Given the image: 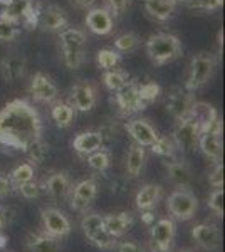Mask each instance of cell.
I'll return each instance as SVG.
<instances>
[{"label": "cell", "mask_w": 225, "mask_h": 252, "mask_svg": "<svg viewBox=\"0 0 225 252\" xmlns=\"http://www.w3.org/2000/svg\"><path fill=\"white\" fill-rule=\"evenodd\" d=\"M42 138L39 111L26 99L9 101L0 109V145L26 153L34 141Z\"/></svg>", "instance_id": "obj_1"}, {"label": "cell", "mask_w": 225, "mask_h": 252, "mask_svg": "<svg viewBox=\"0 0 225 252\" xmlns=\"http://www.w3.org/2000/svg\"><path fill=\"white\" fill-rule=\"evenodd\" d=\"M145 51L148 54V59L151 64L157 67L166 66V64L177 61L183 52L182 40H180L175 34H168V32H158L146 39Z\"/></svg>", "instance_id": "obj_2"}, {"label": "cell", "mask_w": 225, "mask_h": 252, "mask_svg": "<svg viewBox=\"0 0 225 252\" xmlns=\"http://www.w3.org/2000/svg\"><path fill=\"white\" fill-rule=\"evenodd\" d=\"M217 67H219V56L214 52L202 51L195 54L190 61L188 76L185 81V89L190 93H195L202 89L208 81L214 78Z\"/></svg>", "instance_id": "obj_3"}, {"label": "cell", "mask_w": 225, "mask_h": 252, "mask_svg": "<svg viewBox=\"0 0 225 252\" xmlns=\"http://www.w3.org/2000/svg\"><path fill=\"white\" fill-rule=\"evenodd\" d=\"M81 229H83L86 237H88L96 247H99V249H103V251L116 249V246H118L116 237H113V235H109L106 232L103 215L86 214L83 217V220H81Z\"/></svg>", "instance_id": "obj_4"}, {"label": "cell", "mask_w": 225, "mask_h": 252, "mask_svg": "<svg viewBox=\"0 0 225 252\" xmlns=\"http://www.w3.org/2000/svg\"><path fill=\"white\" fill-rule=\"evenodd\" d=\"M166 209L171 214V217L177 220L187 222L195 217L198 209V198L193 192L188 189H178L171 192L166 198Z\"/></svg>", "instance_id": "obj_5"}, {"label": "cell", "mask_w": 225, "mask_h": 252, "mask_svg": "<svg viewBox=\"0 0 225 252\" xmlns=\"http://www.w3.org/2000/svg\"><path fill=\"white\" fill-rule=\"evenodd\" d=\"M114 103H116L120 115L123 116H131L148 106L141 97L140 84L134 83V81H128L125 86L114 91Z\"/></svg>", "instance_id": "obj_6"}, {"label": "cell", "mask_w": 225, "mask_h": 252, "mask_svg": "<svg viewBox=\"0 0 225 252\" xmlns=\"http://www.w3.org/2000/svg\"><path fill=\"white\" fill-rule=\"evenodd\" d=\"M200 135H202V129H200L198 123L190 115H187L185 118L177 121L171 140H173V143L178 150L192 153L197 150Z\"/></svg>", "instance_id": "obj_7"}, {"label": "cell", "mask_w": 225, "mask_h": 252, "mask_svg": "<svg viewBox=\"0 0 225 252\" xmlns=\"http://www.w3.org/2000/svg\"><path fill=\"white\" fill-rule=\"evenodd\" d=\"M40 220H42V232L57 239V241L71 234V220L63 210L56 209V207H46L40 210Z\"/></svg>", "instance_id": "obj_8"}, {"label": "cell", "mask_w": 225, "mask_h": 252, "mask_svg": "<svg viewBox=\"0 0 225 252\" xmlns=\"http://www.w3.org/2000/svg\"><path fill=\"white\" fill-rule=\"evenodd\" d=\"M69 104L74 111L89 113L93 111L97 103V89L89 81H77L69 91Z\"/></svg>", "instance_id": "obj_9"}, {"label": "cell", "mask_w": 225, "mask_h": 252, "mask_svg": "<svg viewBox=\"0 0 225 252\" xmlns=\"http://www.w3.org/2000/svg\"><path fill=\"white\" fill-rule=\"evenodd\" d=\"M177 225L173 219H160L151 225V242L157 252H170L173 249Z\"/></svg>", "instance_id": "obj_10"}, {"label": "cell", "mask_w": 225, "mask_h": 252, "mask_svg": "<svg viewBox=\"0 0 225 252\" xmlns=\"http://www.w3.org/2000/svg\"><path fill=\"white\" fill-rule=\"evenodd\" d=\"M84 26L96 35H111L114 32V17L106 7H93L84 17Z\"/></svg>", "instance_id": "obj_11"}, {"label": "cell", "mask_w": 225, "mask_h": 252, "mask_svg": "<svg viewBox=\"0 0 225 252\" xmlns=\"http://www.w3.org/2000/svg\"><path fill=\"white\" fill-rule=\"evenodd\" d=\"M29 94L37 103H54L59 97V89L56 83L44 72H35L29 84Z\"/></svg>", "instance_id": "obj_12"}, {"label": "cell", "mask_w": 225, "mask_h": 252, "mask_svg": "<svg viewBox=\"0 0 225 252\" xmlns=\"http://www.w3.org/2000/svg\"><path fill=\"white\" fill-rule=\"evenodd\" d=\"M128 135L133 138V141L140 146H153L160 138L157 128L150 123L148 120H143V118H133V120L126 121L125 125Z\"/></svg>", "instance_id": "obj_13"}, {"label": "cell", "mask_w": 225, "mask_h": 252, "mask_svg": "<svg viewBox=\"0 0 225 252\" xmlns=\"http://www.w3.org/2000/svg\"><path fill=\"white\" fill-rule=\"evenodd\" d=\"M40 190H44L49 197L56 198V200H66L72 192V184L71 178H69V173L64 172V170L52 172L42 180Z\"/></svg>", "instance_id": "obj_14"}, {"label": "cell", "mask_w": 225, "mask_h": 252, "mask_svg": "<svg viewBox=\"0 0 225 252\" xmlns=\"http://www.w3.org/2000/svg\"><path fill=\"white\" fill-rule=\"evenodd\" d=\"M37 26L51 34H59L69 27V17L59 5H49L47 9H40Z\"/></svg>", "instance_id": "obj_15"}, {"label": "cell", "mask_w": 225, "mask_h": 252, "mask_svg": "<svg viewBox=\"0 0 225 252\" xmlns=\"http://www.w3.org/2000/svg\"><path fill=\"white\" fill-rule=\"evenodd\" d=\"M26 69L27 61L19 52H12L0 59V76L7 84H14L19 79H22L26 76Z\"/></svg>", "instance_id": "obj_16"}, {"label": "cell", "mask_w": 225, "mask_h": 252, "mask_svg": "<svg viewBox=\"0 0 225 252\" xmlns=\"http://www.w3.org/2000/svg\"><path fill=\"white\" fill-rule=\"evenodd\" d=\"M71 197V209L77 210V212H84L89 205L94 202L97 195V184L93 178H86V180L79 182L74 189H72Z\"/></svg>", "instance_id": "obj_17"}, {"label": "cell", "mask_w": 225, "mask_h": 252, "mask_svg": "<svg viewBox=\"0 0 225 252\" xmlns=\"http://www.w3.org/2000/svg\"><path fill=\"white\" fill-rule=\"evenodd\" d=\"M192 237L203 251H217L222 244L220 230L212 223H197L192 227Z\"/></svg>", "instance_id": "obj_18"}, {"label": "cell", "mask_w": 225, "mask_h": 252, "mask_svg": "<svg viewBox=\"0 0 225 252\" xmlns=\"http://www.w3.org/2000/svg\"><path fill=\"white\" fill-rule=\"evenodd\" d=\"M195 101L197 99H195L193 93L187 91V89H183V91L178 89V91L171 93L168 99H166V111L175 118V121H178L190 113Z\"/></svg>", "instance_id": "obj_19"}, {"label": "cell", "mask_w": 225, "mask_h": 252, "mask_svg": "<svg viewBox=\"0 0 225 252\" xmlns=\"http://www.w3.org/2000/svg\"><path fill=\"white\" fill-rule=\"evenodd\" d=\"M71 145H72V150H74L77 155L88 157L89 153L103 148L104 135H103V131L89 129V131H83V133H79V135H76Z\"/></svg>", "instance_id": "obj_20"}, {"label": "cell", "mask_w": 225, "mask_h": 252, "mask_svg": "<svg viewBox=\"0 0 225 252\" xmlns=\"http://www.w3.org/2000/svg\"><path fill=\"white\" fill-rule=\"evenodd\" d=\"M177 0H143V10L157 22H166L177 10Z\"/></svg>", "instance_id": "obj_21"}, {"label": "cell", "mask_w": 225, "mask_h": 252, "mask_svg": "<svg viewBox=\"0 0 225 252\" xmlns=\"http://www.w3.org/2000/svg\"><path fill=\"white\" fill-rule=\"evenodd\" d=\"M163 197V187L160 184H146L136 192L134 204L140 212H150L158 205Z\"/></svg>", "instance_id": "obj_22"}, {"label": "cell", "mask_w": 225, "mask_h": 252, "mask_svg": "<svg viewBox=\"0 0 225 252\" xmlns=\"http://www.w3.org/2000/svg\"><path fill=\"white\" fill-rule=\"evenodd\" d=\"M166 172L168 178L177 189H188L192 184V172L188 165L183 160H178L177 157L166 158Z\"/></svg>", "instance_id": "obj_23"}, {"label": "cell", "mask_w": 225, "mask_h": 252, "mask_svg": "<svg viewBox=\"0 0 225 252\" xmlns=\"http://www.w3.org/2000/svg\"><path fill=\"white\" fill-rule=\"evenodd\" d=\"M146 163V150L145 146L140 145H131L126 153V160H125V172L126 177L129 178H136L140 177L143 168H145Z\"/></svg>", "instance_id": "obj_24"}, {"label": "cell", "mask_w": 225, "mask_h": 252, "mask_svg": "<svg viewBox=\"0 0 225 252\" xmlns=\"http://www.w3.org/2000/svg\"><path fill=\"white\" fill-rule=\"evenodd\" d=\"M188 115L197 121L200 129H202V133L208 131V129L214 126L215 121L219 120V115H217L215 108L208 103H203V101H195Z\"/></svg>", "instance_id": "obj_25"}, {"label": "cell", "mask_w": 225, "mask_h": 252, "mask_svg": "<svg viewBox=\"0 0 225 252\" xmlns=\"http://www.w3.org/2000/svg\"><path fill=\"white\" fill-rule=\"evenodd\" d=\"M104 220V229L106 232L113 237H121L128 232L129 229L133 227V215L129 212H121V214H109L103 217Z\"/></svg>", "instance_id": "obj_26"}, {"label": "cell", "mask_w": 225, "mask_h": 252, "mask_svg": "<svg viewBox=\"0 0 225 252\" xmlns=\"http://www.w3.org/2000/svg\"><path fill=\"white\" fill-rule=\"evenodd\" d=\"M26 246L31 252H59V242L46 232H29Z\"/></svg>", "instance_id": "obj_27"}, {"label": "cell", "mask_w": 225, "mask_h": 252, "mask_svg": "<svg viewBox=\"0 0 225 252\" xmlns=\"http://www.w3.org/2000/svg\"><path fill=\"white\" fill-rule=\"evenodd\" d=\"M198 148L214 163L220 161V158H222V138H220V135H215V133L210 131L202 133L198 138Z\"/></svg>", "instance_id": "obj_28"}, {"label": "cell", "mask_w": 225, "mask_h": 252, "mask_svg": "<svg viewBox=\"0 0 225 252\" xmlns=\"http://www.w3.org/2000/svg\"><path fill=\"white\" fill-rule=\"evenodd\" d=\"M51 116H52V120H54L57 128H67V126H71L72 121H74L76 111L71 104L66 103V101H56V103L52 104Z\"/></svg>", "instance_id": "obj_29"}, {"label": "cell", "mask_w": 225, "mask_h": 252, "mask_svg": "<svg viewBox=\"0 0 225 252\" xmlns=\"http://www.w3.org/2000/svg\"><path fill=\"white\" fill-rule=\"evenodd\" d=\"M59 58L67 69H79L86 63V49L79 47H67L59 44Z\"/></svg>", "instance_id": "obj_30"}, {"label": "cell", "mask_w": 225, "mask_h": 252, "mask_svg": "<svg viewBox=\"0 0 225 252\" xmlns=\"http://www.w3.org/2000/svg\"><path fill=\"white\" fill-rule=\"evenodd\" d=\"M59 44L67 47H79L84 49L88 44V35L83 29L77 27H66L64 31L59 32Z\"/></svg>", "instance_id": "obj_31"}, {"label": "cell", "mask_w": 225, "mask_h": 252, "mask_svg": "<svg viewBox=\"0 0 225 252\" xmlns=\"http://www.w3.org/2000/svg\"><path fill=\"white\" fill-rule=\"evenodd\" d=\"M34 175H35V170H34V165H32V163L26 161V163L17 165L10 172V175H9V180H10L12 189H19L20 185H24V184H27V182L34 180Z\"/></svg>", "instance_id": "obj_32"}, {"label": "cell", "mask_w": 225, "mask_h": 252, "mask_svg": "<svg viewBox=\"0 0 225 252\" xmlns=\"http://www.w3.org/2000/svg\"><path fill=\"white\" fill-rule=\"evenodd\" d=\"M129 81V74L126 71H123L120 67L109 69V71H104L103 74V84L106 86V89H109L111 93L118 91L120 88L125 86L126 83Z\"/></svg>", "instance_id": "obj_33"}, {"label": "cell", "mask_w": 225, "mask_h": 252, "mask_svg": "<svg viewBox=\"0 0 225 252\" xmlns=\"http://www.w3.org/2000/svg\"><path fill=\"white\" fill-rule=\"evenodd\" d=\"M141 44V39L134 32H125V34L118 35L114 39V51L120 52V54H126V52H134Z\"/></svg>", "instance_id": "obj_34"}, {"label": "cell", "mask_w": 225, "mask_h": 252, "mask_svg": "<svg viewBox=\"0 0 225 252\" xmlns=\"http://www.w3.org/2000/svg\"><path fill=\"white\" fill-rule=\"evenodd\" d=\"M86 161H88V165L91 166L94 172L103 173L109 168V165H111V155H109L108 150L101 148V150H96V152L89 153V155L86 157Z\"/></svg>", "instance_id": "obj_35"}, {"label": "cell", "mask_w": 225, "mask_h": 252, "mask_svg": "<svg viewBox=\"0 0 225 252\" xmlns=\"http://www.w3.org/2000/svg\"><path fill=\"white\" fill-rule=\"evenodd\" d=\"M96 63L101 69L109 71V69H114V67L120 66L121 54L114 51V49H101V51H97V54H96Z\"/></svg>", "instance_id": "obj_36"}, {"label": "cell", "mask_w": 225, "mask_h": 252, "mask_svg": "<svg viewBox=\"0 0 225 252\" xmlns=\"http://www.w3.org/2000/svg\"><path fill=\"white\" fill-rule=\"evenodd\" d=\"M49 153V145L42 138H39L37 141H34L29 148L26 150V155L29 157V163L32 165H40L44 160H46Z\"/></svg>", "instance_id": "obj_37"}, {"label": "cell", "mask_w": 225, "mask_h": 252, "mask_svg": "<svg viewBox=\"0 0 225 252\" xmlns=\"http://www.w3.org/2000/svg\"><path fill=\"white\" fill-rule=\"evenodd\" d=\"M185 7L197 12H215L224 5V0H185Z\"/></svg>", "instance_id": "obj_38"}, {"label": "cell", "mask_w": 225, "mask_h": 252, "mask_svg": "<svg viewBox=\"0 0 225 252\" xmlns=\"http://www.w3.org/2000/svg\"><path fill=\"white\" fill-rule=\"evenodd\" d=\"M22 32V27L15 22H10V20L0 19V40L2 42H9V40L17 39Z\"/></svg>", "instance_id": "obj_39"}, {"label": "cell", "mask_w": 225, "mask_h": 252, "mask_svg": "<svg viewBox=\"0 0 225 252\" xmlns=\"http://www.w3.org/2000/svg\"><path fill=\"white\" fill-rule=\"evenodd\" d=\"M175 143L171 138H166V136H160L157 140V143L151 146V150H153L157 155L160 157H165V158H170V157H175Z\"/></svg>", "instance_id": "obj_40"}, {"label": "cell", "mask_w": 225, "mask_h": 252, "mask_svg": "<svg viewBox=\"0 0 225 252\" xmlns=\"http://www.w3.org/2000/svg\"><path fill=\"white\" fill-rule=\"evenodd\" d=\"M207 205L217 217L222 219L224 217V189H214V192L208 195Z\"/></svg>", "instance_id": "obj_41"}, {"label": "cell", "mask_w": 225, "mask_h": 252, "mask_svg": "<svg viewBox=\"0 0 225 252\" xmlns=\"http://www.w3.org/2000/svg\"><path fill=\"white\" fill-rule=\"evenodd\" d=\"M133 0H104V7L113 14V17H121L131 7Z\"/></svg>", "instance_id": "obj_42"}, {"label": "cell", "mask_w": 225, "mask_h": 252, "mask_svg": "<svg viewBox=\"0 0 225 252\" xmlns=\"http://www.w3.org/2000/svg\"><path fill=\"white\" fill-rule=\"evenodd\" d=\"M208 184L214 189H224V163L222 161H215L214 170L208 175Z\"/></svg>", "instance_id": "obj_43"}, {"label": "cell", "mask_w": 225, "mask_h": 252, "mask_svg": "<svg viewBox=\"0 0 225 252\" xmlns=\"http://www.w3.org/2000/svg\"><path fill=\"white\" fill-rule=\"evenodd\" d=\"M17 190L24 198H27V200H34V198H37L40 195V185L35 180H31V182H27V184L20 185Z\"/></svg>", "instance_id": "obj_44"}, {"label": "cell", "mask_w": 225, "mask_h": 252, "mask_svg": "<svg viewBox=\"0 0 225 252\" xmlns=\"http://www.w3.org/2000/svg\"><path fill=\"white\" fill-rule=\"evenodd\" d=\"M140 93H141V97L146 104L153 103L157 99L158 93H160V88L157 86L155 83H146V84H141L140 86Z\"/></svg>", "instance_id": "obj_45"}, {"label": "cell", "mask_w": 225, "mask_h": 252, "mask_svg": "<svg viewBox=\"0 0 225 252\" xmlns=\"http://www.w3.org/2000/svg\"><path fill=\"white\" fill-rule=\"evenodd\" d=\"M116 251L118 252H145L140 246H136V244H133V242H121V244H118Z\"/></svg>", "instance_id": "obj_46"}, {"label": "cell", "mask_w": 225, "mask_h": 252, "mask_svg": "<svg viewBox=\"0 0 225 252\" xmlns=\"http://www.w3.org/2000/svg\"><path fill=\"white\" fill-rule=\"evenodd\" d=\"M12 192V185H10V180L3 175H0V198L2 197H7Z\"/></svg>", "instance_id": "obj_47"}, {"label": "cell", "mask_w": 225, "mask_h": 252, "mask_svg": "<svg viewBox=\"0 0 225 252\" xmlns=\"http://www.w3.org/2000/svg\"><path fill=\"white\" fill-rule=\"evenodd\" d=\"M96 0H71V3L76 9H91Z\"/></svg>", "instance_id": "obj_48"}, {"label": "cell", "mask_w": 225, "mask_h": 252, "mask_svg": "<svg viewBox=\"0 0 225 252\" xmlns=\"http://www.w3.org/2000/svg\"><path fill=\"white\" fill-rule=\"evenodd\" d=\"M7 212H9V210L3 209V207H0V232H2V230L5 229L7 223H9V217H7Z\"/></svg>", "instance_id": "obj_49"}, {"label": "cell", "mask_w": 225, "mask_h": 252, "mask_svg": "<svg viewBox=\"0 0 225 252\" xmlns=\"http://www.w3.org/2000/svg\"><path fill=\"white\" fill-rule=\"evenodd\" d=\"M5 242H7V237L5 235H2V232H0V247L5 246Z\"/></svg>", "instance_id": "obj_50"}, {"label": "cell", "mask_w": 225, "mask_h": 252, "mask_svg": "<svg viewBox=\"0 0 225 252\" xmlns=\"http://www.w3.org/2000/svg\"><path fill=\"white\" fill-rule=\"evenodd\" d=\"M180 252H193V251H180Z\"/></svg>", "instance_id": "obj_51"}, {"label": "cell", "mask_w": 225, "mask_h": 252, "mask_svg": "<svg viewBox=\"0 0 225 252\" xmlns=\"http://www.w3.org/2000/svg\"><path fill=\"white\" fill-rule=\"evenodd\" d=\"M177 2H185V0H177Z\"/></svg>", "instance_id": "obj_52"}]
</instances>
